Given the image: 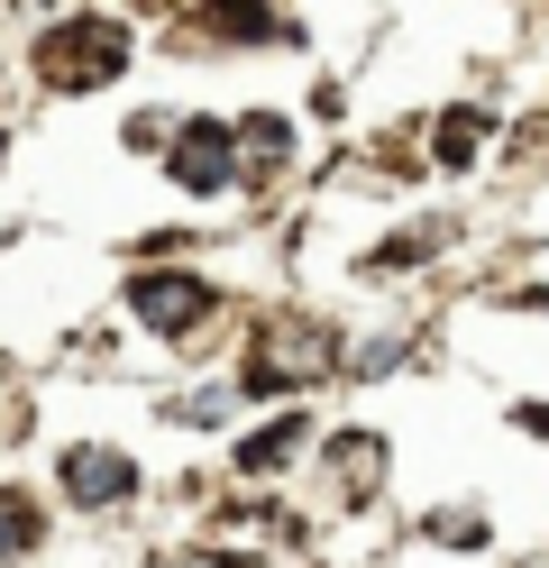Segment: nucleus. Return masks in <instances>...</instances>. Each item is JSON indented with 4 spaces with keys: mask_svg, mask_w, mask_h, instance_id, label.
Wrapping results in <instances>:
<instances>
[{
    "mask_svg": "<svg viewBox=\"0 0 549 568\" xmlns=\"http://www.w3.org/2000/svg\"><path fill=\"white\" fill-rule=\"evenodd\" d=\"M55 477H64V495H73L83 514H110V505H129V495H138V458L83 440V449H64V458H55Z\"/></svg>",
    "mask_w": 549,
    "mask_h": 568,
    "instance_id": "nucleus-5",
    "label": "nucleus"
},
{
    "mask_svg": "<svg viewBox=\"0 0 549 568\" xmlns=\"http://www.w3.org/2000/svg\"><path fill=\"white\" fill-rule=\"evenodd\" d=\"M339 477H348V495H376V477H385V440L376 432H339Z\"/></svg>",
    "mask_w": 549,
    "mask_h": 568,
    "instance_id": "nucleus-10",
    "label": "nucleus"
},
{
    "mask_svg": "<svg viewBox=\"0 0 549 568\" xmlns=\"http://www.w3.org/2000/svg\"><path fill=\"white\" fill-rule=\"evenodd\" d=\"M28 550H37V514L19 495H0V559H28Z\"/></svg>",
    "mask_w": 549,
    "mask_h": 568,
    "instance_id": "nucleus-12",
    "label": "nucleus"
},
{
    "mask_svg": "<svg viewBox=\"0 0 549 568\" xmlns=\"http://www.w3.org/2000/svg\"><path fill=\"white\" fill-rule=\"evenodd\" d=\"M339 348H329V331L321 322H293V331H266V348L247 358V385L238 395H284V385H312Z\"/></svg>",
    "mask_w": 549,
    "mask_h": 568,
    "instance_id": "nucleus-4",
    "label": "nucleus"
},
{
    "mask_svg": "<svg viewBox=\"0 0 549 568\" xmlns=\"http://www.w3.org/2000/svg\"><path fill=\"white\" fill-rule=\"evenodd\" d=\"M512 422H522V432H540V440H549V404H522Z\"/></svg>",
    "mask_w": 549,
    "mask_h": 568,
    "instance_id": "nucleus-14",
    "label": "nucleus"
},
{
    "mask_svg": "<svg viewBox=\"0 0 549 568\" xmlns=\"http://www.w3.org/2000/svg\"><path fill=\"white\" fill-rule=\"evenodd\" d=\"M120 64H129V28L110 10H73V19H55L47 38H37V74L55 92H101Z\"/></svg>",
    "mask_w": 549,
    "mask_h": 568,
    "instance_id": "nucleus-1",
    "label": "nucleus"
},
{
    "mask_svg": "<svg viewBox=\"0 0 549 568\" xmlns=\"http://www.w3.org/2000/svg\"><path fill=\"white\" fill-rule=\"evenodd\" d=\"M449 247V221H421V230H403L394 247H376V266H421V257H439Z\"/></svg>",
    "mask_w": 549,
    "mask_h": 568,
    "instance_id": "nucleus-11",
    "label": "nucleus"
},
{
    "mask_svg": "<svg viewBox=\"0 0 549 568\" xmlns=\"http://www.w3.org/2000/svg\"><path fill=\"white\" fill-rule=\"evenodd\" d=\"M293 165V120L284 111H247L238 120V174H284Z\"/></svg>",
    "mask_w": 549,
    "mask_h": 568,
    "instance_id": "nucleus-7",
    "label": "nucleus"
},
{
    "mask_svg": "<svg viewBox=\"0 0 549 568\" xmlns=\"http://www.w3.org/2000/svg\"><path fill=\"white\" fill-rule=\"evenodd\" d=\"M193 19H202L211 47H293V38H303V28H293L275 0H202Z\"/></svg>",
    "mask_w": 549,
    "mask_h": 568,
    "instance_id": "nucleus-6",
    "label": "nucleus"
},
{
    "mask_svg": "<svg viewBox=\"0 0 549 568\" xmlns=\"http://www.w3.org/2000/svg\"><path fill=\"white\" fill-rule=\"evenodd\" d=\"M165 174L183 193H230L238 184V129L230 120H183L174 148H165Z\"/></svg>",
    "mask_w": 549,
    "mask_h": 568,
    "instance_id": "nucleus-3",
    "label": "nucleus"
},
{
    "mask_svg": "<svg viewBox=\"0 0 549 568\" xmlns=\"http://www.w3.org/2000/svg\"><path fill=\"white\" fill-rule=\"evenodd\" d=\"M129 312H138L156 339H193L211 312H220V294H211L202 275H183V266H156V275H138V284H129Z\"/></svg>",
    "mask_w": 549,
    "mask_h": 568,
    "instance_id": "nucleus-2",
    "label": "nucleus"
},
{
    "mask_svg": "<svg viewBox=\"0 0 549 568\" xmlns=\"http://www.w3.org/2000/svg\"><path fill=\"white\" fill-rule=\"evenodd\" d=\"M486 129H495V111H449V120L430 129V156L458 174V165H476V148H486Z\"/></svg>",
    "mask_w": 549,
    "mask_h": 568,
    "instance_id": "nucleus-9",
    "label": "nucleus"
},
{
    "mask_svg": "<svg viewBox=\"0 0 549 568\" xmlns=\"http://www.w3.org/2000/svg\"><path fill=\"white\" fill-rule=\"evenodd\" d=\"M303 440H312V432H303V413H284V422H266V432H247V440H238V468H247V477H275Z\"/></svg>",
    "mask_w": 549,
    "mask_h": 568,
    "instance_id": "nucleus-8",
    "label": "nucleus"
},
{
    "mask_svg": "<svg viewBox=\"0 0 549 568\" xmlns=\"http://www.w3.org/2000/svg\"><path fill=\"white\" fill-rule=\"evenodd\" d=\"M430 541H449V550H476V541H486V523H476V514H439V523H430Z\"/></svg>",
    "mask_w": 549,
    "mask_h": 568,
    "instance_id": "nucleus-13",
    "label": "nucleus"
},
{
    "mask_svg": "<svg viewBox=\"0 0 549 568\" xmlns=\"http://www.w3.org/2000/svg\"><path fill=\"white\" fill-rule=\"evenodd\" d=\"M0 385H10V367H0Z\"/></svg>",
    "mask_w": 549,
    "mask_h": 568,
    "instance_id": "nucleus-15",
    "label": "nucleus"
}]
</instances>
